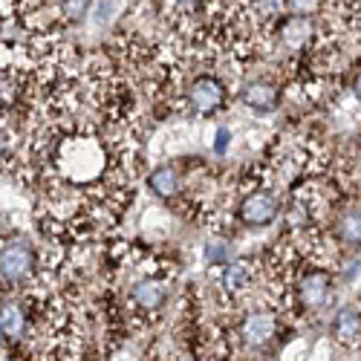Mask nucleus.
I'll return each mask as SVG.
<instances>
[{
    "instance_id": "1",
    "label": "nucleus",
    "mask_w": 361,
    "mask_h": 361,
    "mask_svg": "<svg viewBox=\"0 0 361 361\" xmlns=\"http://www.w3.org/2000/svg\"><path fill=\"white\" fill-rule=\"evenodd\" d=\"M35 272V252L26 240H15L0 249V278L6 283H23Z\"/></svg>"
},
{
    "instance_id": "2",
    "label": "nucleus",
    "mask_w": 361,
    "mask_h": 361,
    "mask_svg": "<svg viewBox=\"0 0 361 361\" xmlns=\"http://www.w3.org/2000/svg\"><path fill=\"white\" fill-rule=\"evenodd\" d=\"M223 99H226V87H223V81H217L212 75L197 78L188 90V104L194 107V113H202V116L214 113L223 104Z\"/></svg>"
},
{
    "instance_id": "3",
    "label": "nucleus",
    "mask_w": 361,
    "mask_h": 361,
    "mask_svg": "<svg viewBox=\"0 0 361 361\" xmlns=\"http://www.w3.org/2000/svg\"><path fill=\"white\" fill-rule=\"evenodd\" d=\"M278 214V200L269 191H255L240 202V220L249 226H266L272 223Z\"/></svg>"
},
{
    "instance_id": "4",
    "label": "nucleus",
    "mask_w": 361,
    "mask_h": 361,
    "mask_svg": "<svg viewBox=\"0 0 361 361\" xmlns=\"http://www.w3.org/2000/svg\"><path fill=\"white\" fill-rule=\"evenodd\" d=\"M275 329H278V321L272 312H252L240 324V338L249 347H263L266 341H272Z\"/></svg>"
},
{
    "instance_id": "5",
    "label": "nucleus",
    "mask_w": 361,
    "mask_h": 361,
    "mask_svg": "<svg viewBox=\"0 0 361 361\" xmlns=\"http://www.w3.org/2000/svg\"><path fill=\"white\" fill-rule=\"evenodd\" d=\"M165 298H168V286L162 281H154V278H142L130 289L133 307L142 310V312H157L165 304Z\"/></svg>"
},
{
    "instance_id": "6",
    "label": "nucleus",
    "mask_w": 361,
    "mask_h": 361,
    "mask_svg": "<svg viewBox=\"0 0 361 361\" xmlns=\"http://www.w3.org/2000/svg\"><path fill=\"white\" fill-rule=\"evenodd\" d=\"M298 295L304 300V307H310V310L324 307L329 298V275L321 272V269H310L298 283Z\"/></svg>"
},
{
    "instance_id": "7",
    "label": "nucleus",
    "mask_w": 361,
    "mask_h": 361,
    "mask_svg": "<svg viewBox=\"0 0 361 361\" xmlns=\"http://www.w3.org/2000/svg\"><path fill=\"white\" fill-rule=\"evenodd\" d=\"M240 99H243L249 107L255 110H275L278 104V90L269 81H252L240 90Z\"/></svg>"
},
{
    "instance_id": "8",
    "label": "nucleus",
    "mask_w": 361,
    "mask_h": 361,
    "mask_svg": "<svg viewBox=\"0 0 361 361\" xmlns=\"http://www.w3.org/2000/svg\"><path fill=\"white\" fill-rule=\"evenodd\" d=\"M147 185L157 197H173L179 191V173H176V168L162 165L147 173Z\"/></svg>"
},
{
    "instance_id": "9",
    "label": "nucleus",
    "mask_w": 361,
    "mask_h": 361,
    "mask_svg": "<svg viewBox=\"0 0 361 361\" xmlns=\"http://www.w3.org/2000/svg\"><path fill=\"white\" fill-rule=\"evenodd\" d=\"M333 333L338 341L353 344L358 341V310L355 307H341L333 318Z\"/></svg>"
},
{
    "instance_id": "10",
    "label": "nucleus",
    "mask_w": 361,
    "mask_h": 361,
    "mask_svg": "<svg viewBox=\"0 0 361 361\" xmlns=\"http://www.w3.org/2000/svg\"><path fill=\"white\" fill-rule=\"evenodd\" d=\"M249 278H252V266L243 263V260H234V263H228V266L223 269L220 286H223L226 292H240V289H246Z\"/></svg>"
},
{
    "instance_id": "11",
    "label": "nucleus",
    "mask_w": 361,
    "mask_h": 361,
    "mask_svg": "<svg viewBox=\"0 0 361 361\" xmlns=\"http://www.w3.org/2000/svg\"><path fill=\"white\" fill-rule=\"evenodd\" d=\"M23 312L18 307H0V338H18L23 333Z\"/></svg>"
},
{
    "instance_id": "12",
    "label": "nucleus",
    "mask_w": 361,
    "mask_h": 361,
    "mask_svg": "<svg viewBox=\"0 0 361 361\" xmlns=\"http://www.w3.org/2000/svg\"><path fill=\"white\" fill-rule=\"evenodd\" d=\"M205 260L208 263H226V260H231V246L226 243V240H212V243L205 246Z\"/></svg>"
},
{
    "instance_id": "13",
    "label": "nucleus",
    "mask_w": 361,
    "mask_h": 361,
    "mask_svg": "<svg viewBox=\"0 0 361 361\" xmlns=\"http://www.w3.org/2000/svg\"><path fill=\"white\" fill-rule=\"evenodd\" d=\"M344 240H355L358 243V212L344 214Z\"/></svg>"
},
{
    "instance_id": "14",
    "label": "nucleus",
    "mask_w": 361,
    "mask_h": 361,
    "mask_svg": "<svg viewBox=\"0 0 361 361\" xmlns=\"http://www.w3.org/2000/svg\"><path fill=\"white\" fill-rule=\"evenodd\" d=\"M228 142H231V130H228L226 125H220L217 133H214V150H217V154H226Z\"/></svg>"
},
{
    "instance_id": "15",
    "label": "nucleus",
    "mask_w": 361,
    "mask_h": 361,
    "mask_svg": "<svg viewBox=\"0 0 361 361\" xmlns=\"http://www.w3.org/2000/svg\"><path fill=\"white\" fill-rule=\"evenodd\" d=\"M6 147H9V139H6L4 133H0V159H4V157H6Z\"/></svg>"
}]
</instances>
